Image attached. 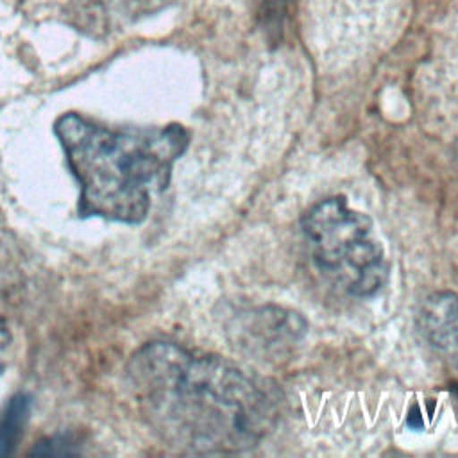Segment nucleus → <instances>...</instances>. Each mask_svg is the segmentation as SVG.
I'll list each match as a JSON object with an SVG mask.
<instances>
[{
    "label": "nucleus",
    "instance_id": "1",
    "mask_svg": "<svg viewBox=\"0 0 458 458\" xmlns=\"http://www.w3.org/2000/svg\"><path fill=\"white\" fill-rule=\"evenodd\" d=\"M134 397L147 422L170 445L190 453H242L274 428L268 392L233 363L170 342L141 347L129 363Z\"/></svg>",
    "mask_w": 458,
    "mask_h": 458
},
{
    "label": "nucleus",
    "instance_id": "2",
    "mask_svg": "<svg viewBox=\"0 0 458 458\" xmlns=\"http://www.w3.org/2000/svg\"><path fill=\"white\" fill-rule=\"evenodd\" d=\"M55 134L81 188V215L125 224L145 220L152 195L166 188L188 147V132L177 123L116 131L75 113L55 122Z\"/></svg>",
    "mask_w": 458,
    "mask_h": 458
},
{
    "label": "nucleus",
    "instance_id": "3",
    "mask_svg": "<svg viewBox=\"0 0 458 458\" xmlns=\"http://www.w3.org/2000/svg\"><path fill=\"white\" fill-rule=\"evenodd\" d=\"M302 233L317 268L347 293L370 297L386 283L388 265L372 220L344 199L311 206L302 216Z\"/></svg>",
    "mask_w": 458,
    "mask_h": 458
},
{
    "label": "nucleus",
    "instance_id": "4",
    "mask_svg": "<svg viewBox=\"0 0 458 458\" xmlns=\"http://www.w3.org/2000/svg\"><path fill=\"white\" fill-rule=\"evenodd\" d=\"M234 333L250 352L268 354L297 344L306 333V322L295 311L267 306L247 313Z\"/></svg>",
    "mask_w": 458,
    "mask_h": 458
},
{
    "label": "nucleus",
    "instance_id": "5",
    "mask_svg": "<svg viewBox=\"0 0 458 458\" xmlns=\"http://www.w3.org/2000/svg\"><path fill=\"white\" fill-rule=\"evenodd\" d=\"M417 320L422 336L458 370V295L453 292L431 293L422 301Z\"/></svg>",
    "mask_w": 458,
    "mask_h": 458
},
{
    "label": "nucleus",
    "instance_id": "6",
    "mask_svg": "<svg viewBox=\"0 0 458 458\" xmlns=\"http://www.w3.org/2000/svg\"><path fill=\"white\" fill-rule=\"evenodd\" d=\"M30 413V397L14 395L0 417V456H5L18 444Z\"/></svg>",
    "mask_w": 458,
    "mask_h": 458
},
{
    "label": "nucleus",
    "instance_id": "7",
    "mask_svg": "<svg viewBox=\"0 0 458 458\" xmlns=\"http://www.w3.org/2000/svg\"><path fill=\"white\" fill-rule=\"evenodd\" d=\"M77 444H73V438H68L66 435H55L48 440L39 442L30 453L32 454H75Z\"/></svg>",
    "mask_w": 458,
    "mask_h": 458
},
{
    "label": "nucleus",
    "instance_id": "8",
    "mask_svg": "<svg viewBox=\"0 0 458 458\" xmlns=\"http://www.w3.org/2000/svg\"><path fill=\"white\" fill-rule=\"evenodd\" d=\"M288 0H265L267 5V14L272 16H281L284 13V5Z\"/></svg>",
    "mask_w": 458,
    "mask_h": 458
},
{
    "label": "nucleus",
    "instance_id": "9",
    "mask_svg": "<svg viewBox=\"0 0 458 458\" xmlns=\"http://www.w3.org/2000/svg\"><path fill=\"white\" fill-rule=\"evenodd\" d=\"M5 344H7V333L0 322V370H2V358H4V351H5Z\"/></svg>",
    "mask_w": 458,
    "mask_h": 458
}]
</instances>
